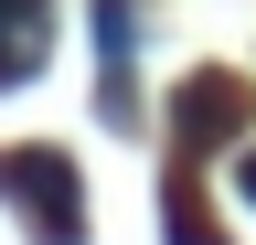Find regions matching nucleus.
<instances>
[{"label":"nucleus","mask_w":256,"mask_h":245,"mask_svg":"<svg viewBox=\"0 0 256 245\" xmlns=\"http://www.w3.org/2000/svg\"><path fill=\"white\" fill-rule=\"evenodd\" d=\"M96 53H107V64H96V75H107L96 107L128 128V117H139V85H128V64H139V0H96Z\"/></svg>","instance_id":"f03ea898"},{"label":"nucleus","mask_w":256,"mask_h":245,"mask_svg":"<svg viewBox=\"0 0 256 245\" xmlns=\"http://www.w3.org/2000/svg\"><path fill=\"white\" fill-rule=\"evenodd\" d=\"M43 53H54V0H0V85L43 75Z\"/></svg>","instance_id":"7ed1b4c3"},{"label":"nucleus","mask_w":256,"mask_h":245,"mask_svg":"<svg viewBox=\"0 0 256 245\" xmlns=\"http://www.w3.org/2000/svg\"><path fill=\"white\" fill-rule=\"evenodd\" d=\"M235 128H246V85H235V75H192V96H182V149L235 139Z\"/></svg>","instance_id":"20e7f679"},{"label":"nucleus","mask_w":256,"mask_h":245,"mask_svg":"<svg viewBox=\"0 0 256 245\" xmlns=\"http://www.w3.org/2000/svg\"><path fill=\"white\" fill-rule=\"evenodd\" d=\"M0 192L43 245H86V181L64 149H0Z\"/></svg>","instance_id":"f257e3e1"},{"label":"nucleus","mask_w":256,"mask_h":245,"mask_svg":"<svg viewBox=\"0 0 256 245\" xmlns=\"http://www.w3.org/2000/svg\"><path fill=\"white\" fill-rule=\"evenodd\" d=\"M246 192H256V160H246Z\"/></svg>","instance_id":"39448f33"}]
</instances>
